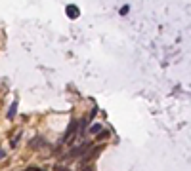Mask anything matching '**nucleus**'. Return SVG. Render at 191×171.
Listing matches in <instances>:
<instances>
[{"label": "nucleus", "mask_w": 191, "mask_h": 171, "mask_svg": "<svg viewBox=\"0 0 191 171\" xmlns=\"http://www.w3.org/2000/svg\"><path fill=\"white\" fill-rule=\"evenodd\" d=\"M88 148H90V142H84V145H80V146H75L73 150L67 154V158H80V156L86 152Z\"/></svg>", "instance_id": "obj_1"}, {"label": "nucleus", "mask_w": 191, "mask_h": 171, "mask_svg": "<svg viewBox=\"0 0 191 171\" xmlns=\"http://www.w3.org/2000/svg\"><path fill=\"white\" fill-rule=\"evenodd\" d=\"M65 13H67V17H69V19H76V17L80 15V10L76 8L75 4H69L67 8H65Z\"/></svg>", "instance_id": "obj_2"}, {"label": "nucleus", "mask_w": 191, "mask_h": 171, "mask_svg": "<svg viewBox=\"0 0 191 171\" xmlns=\"http://www.w3.org/2000/svg\"><path fill=\"white\" fill-rule=\"evenodd\" d=\"M100 131H103V126H101V124H94V126H90V133H92V135H97Z\"/></svg>", "instance_id": "obj_3"}, {"label": "nucleus", "mask_w": 191, "mask_h": 171, "mask_svg": "<svg viewBox=\"0 0 191 171\" xmlns=\"http://www.w3.org/2000/svg\"><path fill=\"white\" fill-rule=\"evenodd\" d=\"M44 142H46V141H44V139H42V137H37V139H34V141H31V142H29V145H31L33 148H38V146H42V145H44Z\"/></svg>", "instance_id": "obj_4"}, {"label": "nucleus", "mask_w": 191, "mask_h": 171, "mask_svg": "<svg viewBox=\"0 0 191 171\" xmlns=\"http://www.w3.org/2000/svg\"><path fill=\"white\" fill-rule=\"evenodd\" d=\"M17 112V101H13L12 106H10V110H8V118H13V114Z\"/></svg>", "instance_id": "obj_5"}, {"label": "nucleus", "mask_w": 191, "mask_h": 171, "mask_svg": "<svg viewBox=\"0 0 191 171\" xmlns=\"http://www.w3.org/2000/svg\"><path fill=\"white\" fill-rule=\"evenodd\" d=\"M21 135H23V133H21V131H19V133H17V135H16V137H13V139H12V141H10V145H12V146H13V148H16V146H17V145H19V139H21Z\"/></svg>", "instance_id": "obj_6"}, {"label": "nucleus", "mask_w": 191, "mask_h": 171, "mask_svg": "<svg viewBox=\"0 0 191 171\" xmlns=\"http://www.w3.org/2000/svg\"><path fill=\"white\" fill-rule=\"evenodd\" d=\"M105 137H109V133H107V131H100V133H97V141H103Z\"/></svg>", "instance_id": "obj_7"}, {"label": "nucleus", "mask_w": 191, "mask_h": 171, "mask_svg": "<svg viewBox=\"0 0 191 171\" xmlns=\"http://www.w3.org/2000/svg\"><path fill=\"white\" fill-rule=\"evenodd\" d=\"M128 10H130L128 6H124V8H121V15H126V13H128Z\"/></svg>", "instance_id": "obj_8"}, {"label": "nucleus", "mask_w": 191, "mask_h": 171, "mask_svg": "<svg viewBox=\"0 0 191 171\" xmlns=\"http://www.w3.org/2000/svg\"><path fill=\"white\" fill-rule=\"evenodd\" d=\"M55 171H69L67 167H63V166H58V167H55Z\"/></svg>", "instance_id": "obj_9"}, {"label": "nucleus", "mask_w": 191, "mask_h": 171, "mask_svg": "<svg viewBox=\"0 0 191 171\" xmlns=\"http://www.w3.org/2000/svg\"><path fill=\"white\" fill-rule=\"evenodd\" d=\"M4 158H6V152L2 150V148H0V160H4Z\"/></svg>", "instance_id": "obj_10"}]
</instances>
